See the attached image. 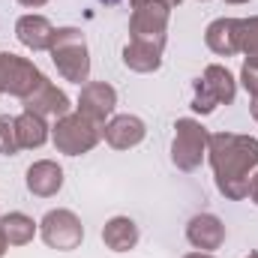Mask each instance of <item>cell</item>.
<instances>
[{"instance_id": "obj_1", "label": "cell", "mask_w": 258, "mask_h": 258, "mask_svg": "<svg viewBox=\"0 0 258 258\" xmlns=\"http://www.w3.org/2000/svg\"><path fill=\"white\" fill-rule=\"evenodd\" d=\"M84 126L78 117H72V120H63L60 126H57V144L66 147L69 153H78V150H84V147H90L93 144V132H78V129Z\"/></svg>"}, {"instance_id": "obj_2", "label": "cell", "mask_w": 258, "mask_h": 258, "mask_svg": "<svg viewBox=\"0 0 258 258\" xmlns=\"http://www.w3.org/2000/svg\"><path fill=\"white\" fill-rule=\"evenodd\" d=\"M201 141H204V135H201V129L189 123V120H183L180 123V132H177V144H174V159L180 162L183 159V153H189V165L198 162V153H201Z\"/></svg>"}, {"instance_id": "obj_3", "label": "cell", "mask_w": 258, "mask_h": 258, "mask_svg": "<svg viewBox=\"0 0 258 258\" xmlns=\"http://www.w3.org/2000/svg\"><path fill=\"white\" fill-rule=\"evenodd\" d=\"M60 186V168H51V162H39L36 168H30V189L36 192H54Z\"/></svg>"}, {"instance_id": "obj_4", "label": "cell", "mask_w": 258, "mask_h": 258, "mask_svg": "<svg viewBox=\"0 0 258 258\" xmlns=\"http://www.w3.org/2000/svg\"><path fill=\"white\" fill-rule=\"evenodd\" d=\"M105 240L114 246V249H126L135 243V228L129 219H114L108 228H105Z\"/></svg>"}, {"instance_id": "obj_5", "label": "cell", "mask_w": 258, "mask_h": 258, "mask_svg": "<svg viewBox=\"0 0 258 258\" xmlns=\"http://www.w3.org/2000/svg\"><path fill=\"white\" fill-rule=\"evenodd\" d=\"M18 126H21V129H15V132L21 135V144H39V141L45 138L42 123H39V120H33V117H24Z\"/></svg>"}, {"instance_id": "obj_6", "label": "cell", "mask_w": 258, "mask_h": 258, "mask_svg": "<svg viewBox=\"0 0 258 258\" xmlns=\"http://www.w3.org/2000/svg\"><path fill=\"white\" fill-rule=\"evenodd\" d=\"M243 78H246V87H252L258 93V57H249V63L243 69Z\"/></svg>"}, {"instance_id": "obj_7", "label": "cell", "mask_w": 258, "mask_h": 258, "mask_svg": "<svg viewBox=\"0 0 258 258\" xmlns=\"http://www.w3.org/2000/svg\"><path fill=\"white\" fill-rule=\"evenodd\" d=\"M24 3H42V0H24Z\"/></svg>"}, {"instance_id": "obj_8", "label": "cell", "mask_w": 258, "mask_h": 258, "mask_svg": "<svg viewBox=\"0 0 258 258\" xmlns=\"http://www.w3.org/2000/svg\"><path fill=\"white\" fill-rule=\"evenodd\" d=\"M0 252H3V243H0Z\"/></svg>"}]
</instances>
